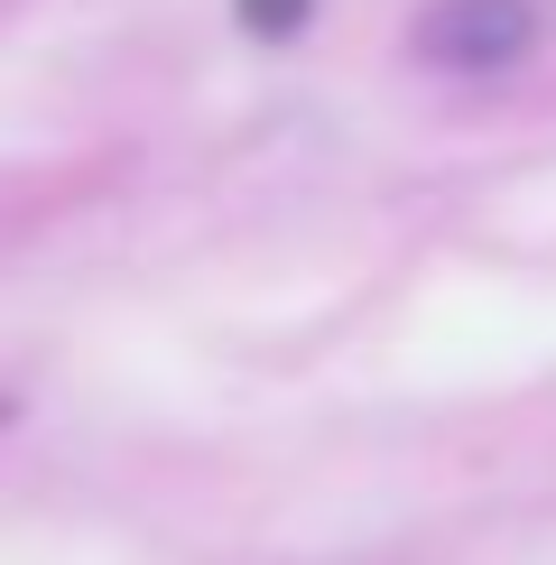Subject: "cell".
Masks as SVG:
<instances>
[{"label":"cell","instance_id":"6da1fadb","mask_svg":"<svg viewBox=\"0 0 556 565\" xmlns=\"http://www.w3.org/2000/svg\"><path fill=\"white\" fill-rule=\"evenodd\" d=\"M417 46L446 56V65H501V56L528 46V10L520 0H446V10L417 29Z\"/></svg>","mask_w":556,"mask_h":565},{"label":"cell","instance_id":"7a4b0ae2","mask_svg":"<svg viewBox=\"0 0 556 565\" xmlns=\"http://www.w3.org/2000/svg\"><path fill=\"white\" fill-rule=\"evenodd\" d=\"M288 10L297 0H250V29H288Z\"/></svg>","mask_w":556,"mask_h":565}]
</instances>
